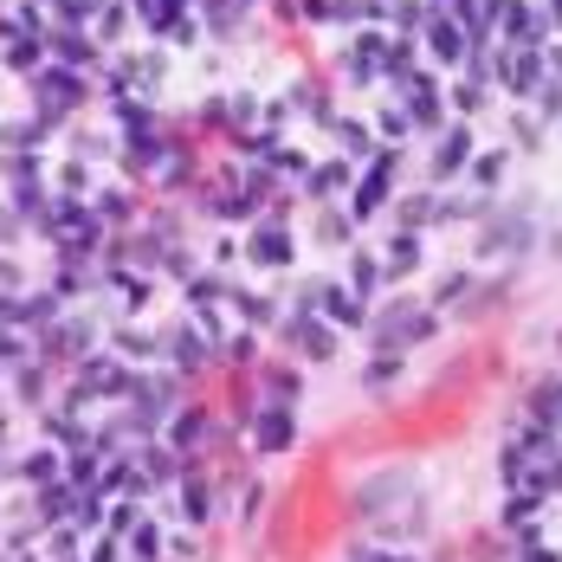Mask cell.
<instances>
[{
  "mask_svg": "<svg viewBox=\"0 0 562 562\" xmlns=\"http://www.w3.org/2000/svg\"><path fill=\"white\" fill-rule=\"evenodd\" d=\"M130 465H136V492H162V485H175V479H181L169 447H143Z\"/></svg>",
  "mask_w": 562,
  "mask_h": 562,
  "instance_id": "2",
  "label": "cell"
},
{
  "mask_svg": "<svg viewBox=\"0 0 562 562\" xmlns=\"http://www.w3.org/2000/svg\"><path fill=\"white\" fill-rule=\"evenodd\" d=\"M369 562H414V557H369Z\"/></svg>",
  "mask_w": 562,
  "mask_h": 562,
  "instance_id": "8",
  "label": "cell"
},
{
  "mask_svg": "<svg viewBox=\"0 0 562 562\" xmlns=\"http://www.w3.org/2000/svg\"><path fill=\"white\" fill-rule=\"evenodd\" d=\"M252 440H259V452H284L291 447V414L284 407H266V420L252 427Z\"/></svg>",
  "mask_w": 562,
  "mask_h": 562,
  "instance_id": "4",
  "label": "cell"
},
{
  "mask_svg": "<svg viewBox=\"0 0 562 562\" xmlns=\"http://www.w3.org/2000/svg\"><path fill=\"white\" fill-rule=\"evenodd\" d=\"M550 485H562V459H557V472H550Z\"/></svg>",
  "mask_w": 562,
  "mask_h": 562,
  "instance_id": "9",
  "label": "cell"
},
{
  "mask_svg": "<svg viewBox=\"0 0 562 562\" xmlns=\"http://www.w3.org/2000/svg\"><path fill=\"white\" fill-rule=\"evenodd\" d=\"M130 562H162V530L149 517H136V530H130Z\"/></svg>",
  "mask_w": 562,
  "mask_h": 562,
  "instance_id": "5",
  "label": "cell"
},
{
  "mask_svg": "<svg viewBox=\"0 0 562 562\" xmlns=\"http://www.w3.org/2000/svg\"><path fill=\"white\" fill-rule=\"evenodd\" d=\"M13 479H20V485H33V492H46V485H58V479H65V452H58L53 440L26 447L20 459H13Z\"/></svg>",
  "mask_w": 562,
  "mask_h": 562,
  "instance_id": "1",
  "label": "cell"
},
{
  "mask_svg": "<svg viewBox=\"0 0 562 562\" xmlns=\"http://www.w3.org/2000/svg\"><path fill=\"white\" fill-rule=\"evenodd\" d=\"M85 389H91V394H123V389H130V375L111 369V362H91V369H85Z\"/></svg>",
  "mask_w": 562,
  "mask_h": 562,
  "instance_id": "6",
  "label": "cell"
},
{
  "mask_svg": "<svg viewBox=\"0 0 562 562\" xmlns=\"http://www.w3.org/2000/svg\"><path fill=\"white\" fill-rule=\"evenodd\" d=\"M181 517H188L194 530L214 517V485H207V479H194V472H181Z\"/></svg>",
  "mask_w": 562,
  "mask_h": 562,
  "instance_id": "3",
  "label": "cell"
},
{
  "mask_svg": "<svg viewBox=\"0 0 562 562\" xmlns=\"http://www.w3.org/2000/svg\"><path fill=\"white\" fill-rule=\"evenodd\" d=\"M169 440H175V447H194V440H207V414H194V407H188V414L169 427Z\"/></svg>",
  "mask_w": 562,
  "mask_h": 562,
  "instance_id": "7",
  "label": "cell"
}]
</instances>
